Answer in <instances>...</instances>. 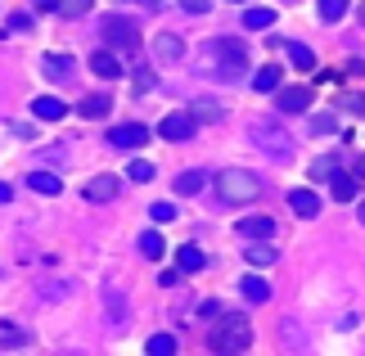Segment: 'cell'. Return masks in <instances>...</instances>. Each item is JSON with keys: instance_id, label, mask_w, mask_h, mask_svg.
Returning <instances> with one entry per match:
<instances>
[{"instance_id": "obj_1", "label": "cell", "mask_w": 365, "mask_h": 356, "mask_svg": "<svg viewBox=\"0 0 365 356\" xmlns=\"http://www.w3.org/2000/svg\"><path fill=\"white\" fill-rule=\"evenodd\" d=\"M207 347L212 352H248L252 347V325L248 316H221L207 334Z\"/></svg>"}, {"instance_id": "obj_2", "label": "cell", "mask_w": 365, "mask_h": 356, "mask_svg": "<svg viewBox=\"0 0 365 356\" xmlns=\"http://www.w3.org/2000/svg\"><path fill=\"white\" fill-rule=\"evenodd\" d=\"M217 194L226 203H252V198H262V180L252 172H244V167H226L217 176Z\"/></svg>"}, {"instance_id": "obj_3", "label": "cell", "mask_w": 365, "mask_h": 356, "mask_svg": "<svg viewBox=\"0 0 365 356\" xmlns=\"http://www.w3.org/2000/svg\"><path fill=\"white\" fill-rule=\"evenodd\" d=\"M212 54H217V63H221V73H226V77L248 73V46H244V41L217 36V41H212Z\"/></svg>"}, {"instance_id": "obj_4", "label": "cell", "mask_w": 365, "mask_h": 356, "mask_svg": "<svg viewBox=\"0 0 365 356\" xmlns=\"http://www.w3.org/2000/svg\"><path fill=\"white\" fill-rule=\"evenodd\" d=\"M100 32H104V41L113 50H140V27L131 19H122V14H108L100 23Z\"/></svg>"}, {"instance_id": "obj_5", "label": "cell", "mask_w": 365, "mask_h": 356, "mask_svg": "<svg viewBox=\"0 0 365 356\" xmlns=\"http://www.w3.org/2000/svg\"><path fill=\"white\" fill-rule=\"evenodd\" d=\"M252 140H257V145H271V149H266L271 158L289 163V153H293V140H289L284 131H275V126H252Z\"/></svg>"}, {"instance_id": "obj_6", "label": "cell", "mask_w": 365, "mask_h": 356, "mask_svg": "<svg viewBox=\"0 0 365 356\" xmlns=\"http://www.w3.org/2000/svg\"><path fill=\"white\" fill-rule=\"evenodd\" d=\"M194 126H199V122H194V113H167V118L158 122V136H163V140H176V145H180V140L194 136Z\"/></svg>"}, {"instance_id": "obj_7", "label": "cell", "mask_w": 365, "mask_h": 356, "mask_svg": "<svg viewBox=\"0 0 365 356\" xmlns=\"http://www.w3.org/2000/svg\"><path fill=\"white\" fill-rule=\"evenodd\" d=\"M145 140H149V126H140V122H122L108 131V145L113 149H140Z\"/></svg>"}, {"instance_id": "obj_8", "label": "cell", "mask_w": 365, "mask_h": 356, "mask_svg": "<svg viewBox=\"0 0 365 356\" xmlns=\"http://www.w3.org/2000/svg\"><path fill=\"white\" fill-rule=\"evenodd\" d=\"M275 108H279V113H307V108H312V91H307V86H284V91H275Z\"/></svg>"}, {"instance_id": "obj_9", "label": "cell", "mask_w": 365, "mask_h": 356, "mask_svg": "<svg viewBox=\"0 0 365 356\" xmlns=\"http://www.w3.org/2000/svg\"><path fill=\"white\" fill-rule=\"evenodd\" d=\"M118 190H122V180H118V176H95V180H91L81 194H86L91 203H113V198H118Z\"/></svg>"}, {"instance_id": "obj_10", "label": "cell", "mask_w": 365, "mask_h": 356, "mask_svg": "<svg viewBox=\"0 0 365 356\" xmlns=\"http://www.w3.org/2000/svg\"><path fill=\"white\" fill-rule=\"evenodd\" d=\"M180 54H185V41H180L176 32H163L158 41H153V59L158 63H176Z\"/></svg>"}, {"instance_id": "obj_11", "label": "cell", "mask_w": 365, "mask_h": 356, "mask_svg": "<svg viewBox=\"0 0 365 356\" xmlns=\"http://www.w3.org/2000/svg\"><path fill=\"white\" fill-rule=\"evenodd\" d=\"M108 108H113V99H108L104 91H95V95H81V104H77V113H81V118H91V122H100Z\"/></svg>"}, {"instance_id": "obj_12", "label": "cell", "mask_w": 365, "mask_h": 356, "mask_svg": "<svg viewBox=\"0 0 365 356\" xmlns=\"http://www.w3.org/2000/svg\"><path fill=\"white\" fill-rule=\"evenodd\" d=\"M356 190H361V185H356V176H347L343 167H339V172L329 176V194L339 198V203H352V198H356Z\"/></svg>"}, {"instance_id": "obj_13", "label": "cell", "mask_w": 365, "mask_h": 356, "mask_svg": "<svg viewBox=\"0 0 365 356\" xmlns=\"http://www.w3.org/2000/svg\"><path fill=\"white\" fill-rule=\"evenodd\" d=\"M91 73H100V77L113 81V77H122V59H118V54H108V50H95L91 54Z\"/></svg>"}, {"instance_id": "obj_14", "label": "cell", "mask_w": 365, "mask_h": 356, "mask_svg": "<svg viewBox=\"0 0 365 356\" xmlns=\"http://www.w3.org/2000/svg\"><path fill=\"white\" fill-rule=\"evenodd\" d=\"M240 235L244 239H271L275 235V221L271 217H244L240 221Z\"/></svg>"}, {"instance_id": "obj_15", "label": "cell", "mask_w": 365, "mask_h": 356, "mask_svg": "<svg viewBox=\"0 0 365 356\" xmlns=\"http://www.w3.org/2000/svg\"><path fill=\"white\" fill-rule=\"evenodd\" d=\"M32 113H36L41 122H59L63 113H68V104H63V99H54V95H41L36 104H32Z\"/></svg>"}, {"instance_id": "obj_16", "label": "cell", "mask_w": 365, "mask_h": 356, "mask_svg": "<svg viewBox=\"0 0 365 356\" xmlns=\"http://www.w3.org/2000/svg\"><path fill=\"white\" fill-rule=\"evenodd\" d=\"M289 208L298 212V217H320V198L312 190H293L289 194Z\"/></svg>"}, {"instance_id": "obj_17", "label": "cell", "mask_w": 365, "mask_h": 356, "mask_svg": "<svg viewBox=\"0 0 365 356\" xmlns=\"http://www.w3.org/2000/svg\"><path fill=\"white\" fill-rule=\"evenodd\" d=\"M41 68H46V77H54V81H68V77H73V59H68V54H46Z\"/></svg>"}, {"instance_id": "obj_18", "label": "cell", "mask_w": 365, "mask_h": 356, "mask_svg": "<svg viewBox=\"0 0 365 356\" xmlns=\"http://www.w3.org/2000/svg\"><path fill=\"white\" fill-rule=\"evenodd\" d=\"M240 293L248 297V302H266V297H271V284H266L262 275H244L240 280Z\"/></svg>"}, {"instance_id": "obj_19", "label": "cell", "mask_w": 365, "mask_h": 356, "mask_svg": "<svg viewBox=\"0 0 365 356\" xmlns=\"http://www.w3.org/2000/svg\"><path fill=\"white\" fill-rule=\"evenodd\" d=\"M27 185H32L36 194H50V198H54V194L63 190V180L54 176V172H32V176H27Z\"/></svg>"}, {"instance_id": "obj_20", "label": "cell", "mask_w": 365, "mask_h": 356, "mask_svg": "<svg viewBox=\"0 0 365 356\" xmlns=\"http://www.w3.org/2000/svg\"><path fill=\"white\" fill-rule=\"evenodd\" d=\"M203 185H207V172H180V176H176V194L190 198V194H199Z\"/></svg>"}, {"instance_id": "obj_21", "label": "cell", "mask_w": 365, "mask_h": 356, "mask_svg": "<svg viewBox=\"0 0 365 356\" xmlns=\"http://www.w3.org/2000/svg\"><path fill=\"white\" fill-rule=\"evenodd\" d=\"M284 50H289V59H293V68H316V54H312V46H302V41H284Z\"/></svg>"}, {"instance_id": "obj_22", "label": "cell", "mask_w": 365, "mask_h": 356, "mask_svg": "<svg viewBox=\"0 0 365 356\" xmlns=\"http://www.w3.org/2000/svg\"><path fill=\"white\" fill-rule=\"evenodd\" d=\"M252 91H262V95H271V91H279V68H275V63H266V68H257V77H252Z\"/></svg>"}, {"instance_id": "obj_23", "label": "cell", "mask_w": 365, "mask_h": 356, "mask_svg": "<svg viewBox=\"0 0 365 356\" xmlns=\"http://www.w3.org/2000/svg\"><path fill=\"white\" fill-rule=\"evenodd\" d=\"M135 248L145 253V258H153V262H158L163 253H167V244H163V235H158V230H145V235L135 239Z\"/></svg>"}, {"instance_id": "obj_24", "label": "cell", "mask_w": 365, "mask_h": 356, "mask_svg": "<svg viewBox=\"0 0 365 356\" xmlns=\"http://www.w3.org/2000/svg\"><path fill=\"white\" fill-rule=\"evenodd\" d=\"M176 266H180V270H203V266H207V258H203V248L185 244V248L176 253Z\"/></svg>"}, {"instance_id": "obj_25", "label": "cell", "mask_w": 365, "mask_h": 356, "mask_svg": "<svg viewBox=\"0 0 365 356\" xmlns=\"http://www.w3.org/2000/svg\"><path fill=\"white\" fill-rule=\"evenodd\" d=\"M271 23H275V9L271 5H266V9L262 5L257 9H244V27H252V32H262V27H271Z\"/></svg>"}, {"instance_id": "obj_26", "label": "cell", "mask_w": 365, "mask_h": 356, "mask_svg": "<svg viewBox=\"0 0 365 356\" xmlns=\"http://www.w3.org/2000/svg\"><path fill=\"white\" fill-rule=\"evenodd\" d=\"M244 258H248V262H252V266H271V262H275V258H279V253H275V248H271V244H262V239H257V244H252V248H248V253H244Z\"/></svg>"}, {"instance_id": "obj_27", "label": "cell", "mask_w": 365, "mask_h": 356, "mask_svg": "<svg viewBox=\"0 0 365 356\" xmlns=\"http://www.w3.org/2000/svg\"><path fill=\"white\" fill-rule=\"evenodd\" d=\"M334 172H339V153H325V158L312 163V180H329Z\"/></svg>"}, {"instance_id": "obj_28", "label": "cell", "mask_w": 365, "mask_h": 356, "mask_svg": "<svg viewBox=\"0 0 365 356\" xmlns=\"http://www.w3.org/2000/svg\"><path fill=\"white\" fill-rule=\"evenodd\" d=\"M32 338H27L19 325H0V347H27Z\"/></svg>"}, {"instance_id": "obj_29", "label": "cell", "mask_w": 365, "mask_h": 356, "mask_svg": "<svg viewBox=\"0 0 365 356\" xmlns=\"http://www.w3.org/2000/svg\"><path fill=\"white\" fill-rule=\"evenodd\" d=\"M145 352H149V356H172V352H176V338H172V334H153L149 343H145Z\"/></svg>"}, {"instance_id": "obj_30", "label": "cell", "mask_w": 365, "mask_h": 356, "mask_svg": "<svg viewBox=\"0 0 365 356\" xmlns=\"http://www.w3.org/2000/svg\"><path fill=\"white\" fill-rule=\"evenodd\" d=\"M190 113H194V122H217V118H221V104H212V99H199Z\"/></svg>"}, {"instance_id": "obj_31", "label": "cell", "mask_w": 365, "mask_h": 356, "mask_svg": "<svg viewBox=\"0 0 365 356\" xmlns=\"http://www.w3.org/2000/svg\"><path fill=\"white\" fill-rule=\"evenodd\" d=\"M343 14H347V0H320V19L325 23H339Z\"/></svg>"}, {"instance_id": "obj_32", "label": "cell", "mask_w": 365, "mask_h": 356, "mask_svg": "<svg viewBox=\"0 0 365 356\" xmlns=\"http://www.w3.org/2000/svg\"><path fill=\"white\" fill-rule=\"evenodd\" d=\"M86 9H91V0H59V9H54V14H63V19H81Z\"/></svg>"}, {"instance_id": "obj_33", "label": "cell", "mask_w": 365, "mask_h": 356, "mask_svg": "<svg viewBox=\"0 0 365 356\" xmlns=\"http://www.w3.org/2000/svg\"><path fill=\"white\" fill-rule=\"evenodd\" d=\"M312 131H316V136L339 131V118H334V113H316V118H312Z\"/></svg>"}, {"instance_id": "obj_34", "label": "cell", "mask_w": 365, "mask_h": 356, "mask_svg": "<svg viewBox=\"0 0 365 356\" xmlns=\"http://www.w3.org/2000/svg\"><path fill=\"white\" fill-rule=\"evenodd\" d=\"M126 176H131V180H153V163H145V158H135L131 167H126Z\"/></svg>"}, {"instance_id": "obj_35", "label": "cell", "mask_w": 365, "mask_h": 356, "mask_svg": "<svg viewBox=\"0 0 365 356\" xmlns=\"http://www.w3.org/2000/svg\"><path fill=\"white\" fill-rule=\"evenodd\" d=\"M153 221H176V203H153Z\"/></svg>"}, {"instance_id": "obj_36", "label": "cell", "mask_w": 365, "mask_h": 356, "mask_svg": "<svg viewBox=\"0 0 365 356\" xmlns=\"http://www.w3.org/2000/svg\"><path fill=\"white\" fill-rule=\"evenodd\" d=\"M339 104H343V108H352V113H365V95H343Z\"/></svg>"}, {"instance_id": "obj_37", "label": "cell", "mask_w": 365, "mask_h": 356, "mask_svg": "<svg viewBox=\"0 0 365 356\" xmlns=\"http://www.w3.org/2000/svg\"><path fill=\"white\" fill-rule=\"evenodd\" d=\"M180 9H185V14H207L212 5H207V0H180Z\"/></svg>"}, {"instance_id": "obj_38", "label": "cell", "mask_w": 365, "mask_h": 356, "mask_svg": "<svg viewBox=\"0 0 365 356\" xmlns=\"http://www.w3.org/2000/svg\"><path fill=\"white\" fill-rule=\"evenodd\" d=\"M9 27H14V32H27V27H32V19H27V14H14Z\"/></svg>"}, {"instance_id": "obj_39", "label": "cell", "mask_w": 365, "mask_h": 356, "mask_svg": "<svg viewBox=\"0 0 365 356\" xmlns=\"http://www.w3.org/2000/svg\"><path fill=\"white\" fill-rule=\"evenodd\" d=\"M32 5H36L41 14H54V9H59V0H32Z\"/></svg>"}, {"instance_id": "obj_40", "label": "cell", "mask_w": 365, "mask_h": 356, "mask_svg": "<svg viewBox=\"0 0 365 356\" xmlns=\"http://www.w3.org/2000/svg\"><path fill=\"white\" fill-rule=\"evenodd\" d=\"M9 198H14V190H9V185H0V203H9Z\"/></svg>"}, {"instance_id": "obj_41", "label": "cell", "mask_w": 365, "mask_h": 356, "mask_svg": "<svg viewBox=\"0 0 365 356\" xmlns=\"http://www.w3.org/2000/svg\"><path fill=\"white\" fill-rule=\"evenodd\" d=\"M356 176H365V158H356Z\"/></svg>"}, {"instance_id": "obj_42", "label": "cell", "mask_w": 365, "mask_h": 356, "mask_svg": "<svg viewBox=\"0 0 365 356\" xmlns=\"http://www.w3.org/2000/svg\"><path fill=\"white\" fill-rule=\"evenodd\" d=\"M356 217H361V225H365V198H361V212H356Z\"/></svg>"}, {"instance_id": "obj_43", "label": "cell", "mask_w": 365, "mask_h": 356, "mask_svg": "<svg viewBox=\"0 0 365 356\" xmlns=\"http://www.w3.org/2000/svg\"><path fill=\"white\" fill-rule=\"evenodd\" d=\"M140 5H158V0H140Z\"/></svg>"}, {"instance_id": "obj_44", "label": "cell", "mask_w": 365, "mask_h": 356, "mask_svg": "<svg viewBox=\"0 0 365 356\" xmlns=\"http://www.w3.org/2000/svg\"><path fill=\"white\" fill-rule=\"evenodd\" d=\"M361 23H365V5H361Z\"/></svg>"}]
</instances>
